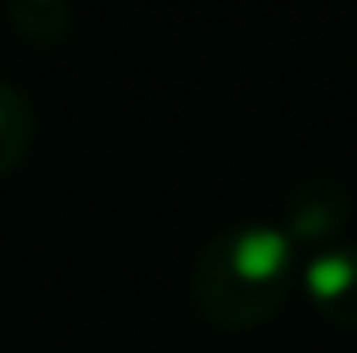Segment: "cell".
Listing matches in <instances>:
<instances>
[{"instance_id":"1","label":"cell","mask_w":357,"mask_h":353,"mask_svg":"<svg viewBox=\"0 0 357 353\" xmlns=\"http://www.w3.org/2000/svg\"><path fill=\"white\" fill-rule=\"evenodd\" d=\"M298 285V249L276 222H231L190 267V303L218 331H253L285 308Z\"/></svg>"},{"instance_id":"2","label":"cell","mask_w":357,"mask_h":353,"mask_svg":"<svg viewBox=\"0 0 357 353\" xmlns=\"http://www.w3.org/2000/svg\"><path fill=\"white\" fill-rule=\"evenodd\" d=\"M357 218V200H353V186L344 176L331 172H312L303 181L289 186V195L280 200V218L276 227L289 236L294 249H331L344 240V231L353 227Z\"/></svg>"},{"instance_id":"3","label":"cell","mask_w":357,"mask_h":353,"mask_svg":"<svg viewBox=\"0 0 357 353\" xmlns=\"http://www.w3.org/2000/svg\"><path fill=\"white\" fill-rule=\"evenodd\" d=\"M298 290L307 308L331 326H357V245L340 240L331 249H317L298 263Z\"/></svg>"},{"instance_id":"4","label":"cell","mask_w":357,"mask_h":353,"mask_svg":"<svg viewBox=\"0 0 357 353\" xmlns=\"http://www.w3.org/2000/svg\"><path fill=\"white\" fill-rule=\"evenodd\" d=\"M36 145V109L14 82L0 77V181L27 163Z\"/></svg>"},{"instance_id":"5","label":"cell","mask_w":357,"mask_h":353,"mask_svg":"<svg viewBox=\"0 0 357 353\" xmlns=\"http://www.w3.org/2000/svg\"><path fill=\"white\" fill-rule=\"evenodd\" d=\"M9 18L23 36L41 45H54L68 32V5L63 0H9Z\"/></svg>"},{"instance_id":"6","label":"cell","mask_w":357,"mask_h":353,"mask_svg":"<svg viewBox=\"0 0 357 353\" xmlns=\"http://www.w3.org/2000/svg\"><path fill=\"white\" fill-rule=\"evenodd\" d=\"M353 68H357V41H353Z\"/></svg>"}]
</instances>
